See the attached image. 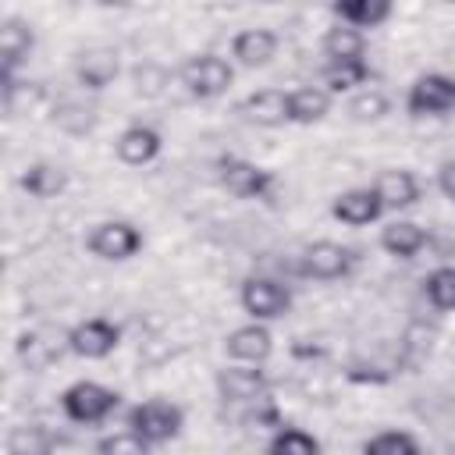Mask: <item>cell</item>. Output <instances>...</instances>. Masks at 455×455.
Returning a JSON list of instances; mask_svg holds the SVG:
<instances>
[{
  "label": "cell",
  "instance_id": "1",
  "mask_svg": "<svg viewBox=\"0 0 455 455\" xmlns=\"http://www.w3.org/2000/svg\"><path fill=\"white\" fill-rule=\"evenodd\" d=\"M117 402H121V395L96 380H78L60 395V409L75 423H100L117 409Z\"/></svg>",
  "mask_w": 455,
  "mask_h": 455
},
{
  "label": "cell",
  "instance_id": "2",
  "mask_svg": "<svg viewBox=\"0 0 455 455\" xmlns=\"http://www.w3.org/2000/svg\"><path fill=\"white\" fill-rule=\"evenodd\" d=\"M231 82H235V68L217 53H199L181 64V85L199 100H213L228 92Z\"/></svg>",
  "mask_w": 455,
  "mask_h": 455
},
{
  "label": "cell",
  "instance_id": "3",
  "mask_svg": "<svg viewBox=\"0 0 455 455\" xmlns=\"http://www.w3.org/2000/svg\"><path fill=\"white\" fill-rule=\"evenodd\" d=\"M181 423H185L181 409L171 405V402H164V398L139 402V405L128 412V427H132L142 441H149V444H164V441L178 437Z\"/></svg>",
  "mask_w": 455,
  "mask_h": 455
},
{
  "label": "cell",
  "instance_id": "4",
  "mask_svg": "<svg viewBox=\"0 0 455 455\" xmlns=\"http://www.w3.org/2000/svg\"><path fill=\"white\" fill-rule=\"evenodd\" d=\"M405 110H409L412 117H441V114H448V110H455V78H451V75H441V71L419 75V78L409 85Z\"/></svg>",
  "mask_w": 455,
  "mask_h": 455
},
{
  "label": "cell",
  "instance_id": "5",
  "mask_svg": "<svg viewBox=\"0 0 455 455\" xmlns=\"http://www.w3.org/2000/svg\"><path fill=\"white\" fill-rule=\"evenodd\" d=\"M291 306V291L270 277H249L242 284V309L259 323V320H277Z\"/></svg>",
  "mask_w": 455,
  "mask_h": 455
},
{
  "label": "cell",
  "instance_id": "6",
  "mask_svg": "<svg viewBox=\"0 0 455 455\" xmlns=\"http://www.w3.org/2000/svg\"><path fill=\"white\" fill-rule=\"evenodd\" d=\"M142 249V235L128 220H103L89 231V252L100 259H128Z\"/></svg>",
  "mask_w": 455,
  "mask_h": 455
},
{
  "label": "cell",
  "instance_id": "7",
  "mask_svg": "<svg viewBox=\"0 0 455 455\" xmlns=\"http://www.w3.org/2000/svg\"><path fill=\"white\" fill-rule=\"evenodd\" d=\"M220 185L238 199H259L270 192L274 178H270V171H263L242 156H224L220 160Z\"/></svg>",
  "mask_w": 455,
  "mask_h": 455
},
{
  "label": "cell",
  "instance_id": "8",
  "mask_svg": "<svg viewBox=\"0 0 455 455\" xmlns=\"http://www.w3.org/2000/svg\"><path fill=\"white\" fill-rule=\"evenodd\" d=\"M302 274L306 277H316V281H338L352 270V249L338 245V242H313L302 249V259H299Z\"/></svg>",
  "mask_w": 455,
  "mask_h": 455
},
{
  "label": "cell",
  "instance_id": "9",
  "mask_svg": "<svg viewBox=\"0 0 455 455\" xmlns=\"http://www.w3.org/2000/svg\"><path fill=\"white\" fill-rule=\"evenodd\" d=\"M117 341H121V334H117V327L110 320H82L68 334V348L75 355H82V359H103V355H110L117 348Z\"/></svg>",
  "mask_w": 455,
  "mask_h": 455
},
{
  "label": "cell",
  "instance_id": "10",
  "mask_svg": "<svg viewBox=\"0 0 455 455\" xmlns=\"http://www.w3.org/2000/svg\"><path fill=\"white\" fill-rule=\"evenodd\" d=\"M270 348H274V338H270V331L263 327V323H245V327H235L228 338H224V352L235 359V363H242V366H259V363H267V355H270Z\"/></svg>",
  "mask_w": 455,
  "mask_h": 455
},
{
  "label": "cell",
  "instance_id": "11",
  "mask_svg": "<svg viewBox=\"0 0 455 455\" xmlns=\"http://www.w3.org/2000/svg\"><path fill=\"white\" fill-rule=\"evenodd\" d=\"M270 380L259 366H228L217 373V391L224 402H263Z\"/></svg>",
  "mask_w": 455,
  "mask_h": 455
},
{
  "label": "cell",
  "instance_id": "12",
  "mask_svg": "<svg viewBox=\"0 0 455 455\" xmlns=\"http://www.w3.org/2000/svg\"><path fill=\"white\" fill-rule=\"evenodd\" d=\"M331 213L348 228H363L384 213V203L373 188H348L331 203Z\"/></svg>",
  "mask_w": 455,
  "mask_h": 455
},
{
  "label": "cell",
  "instance_id": "13",
  "mask_svg": "<svg viewBox=\"0 0 455 455\" xmlns=\"http://www.w3.org/2000/svg\"><path fill=\"white\" fill-rule=\"evenodd\" d=\"M242 117L259 124V128H277L288 121V92L281 89H259V92H249L242 100Z\"/></svg>",
  "mask_w": 455,
  "mask_h": 455
},
{
  "label": "cell",
  "instance_id": "14",
  "mask_svg": "<svg viewBox=\"0 0 455 455\" xmlns=\"http://www.w3.org/2000/svg\"><path fill=\"white\" fill-rule=\"evenodd\" d=\"M277 53V36L270 28H245L231 39V57L245 68H263Z\"/></svg>",
  "mask_w": 455,
  "mask_h": 455
},
{
  "label": "cell",
  "instance_id": "15",
  "mask_svg": "<svg viewBox=\"0 0 455 455\" xmlns=\"http://www.w3.org/2000/svg\"><path fill=\"white\" fill-rule=\"evenodd\" d=\"M32 46H36V36H32L28 25H21V21H14V18L4 21V25H0V75L11 78L14 68L32 53Z\"/></svg>",
  "mask_w": 455,
  "mask_h": 455
},
{
  "label": "cell",
  "instance_id": "16",
  "mask_svg": "<svg viewBox=\"0 0 455 455\" xmlns=\"http://www.w3.org/2000/svg\"><path fill=\"white\" fill-rule=\"evenodd\" d=\"M160 153V132L149 128V124H132L117 135V156L132 167H142L149 160H156Z\"/></svg>",
  "mask_w": 455,
  "mask_h": 455
},
{
  "label": "cell",
  "instance_id": "17",
  "mask_svg": "<svg viewBox=\"0 0 455 455\" xmlns=\"http://www.w3.org/2000/svg\"><path fill=\"white\" fill-rule=\"evenodd\" d=\"M75 75L85 89H103L117 78V53L107 50V46H96V50H85L75 64Z\"/></svg>",
  "mask_w": 455,
  "mask_h": 455
},
{
  "label": "cell",
  "instance_id": "18",
  "mask_svg": "<svg viewBox=\"0 0 455 455\" xmlns=\"http://www.w3.org/2000/svg\"><path fill=\"white\" fill-rule=\"evenodd\" d=\"M373 192L380 196L384 210H405V206H412L419 199V181L409 171H384L373 181Z\"/></svg>",
  "mask_w": 455,
  "mask_h": 455
},
{
  "label": "cell",
  "instance_id": "19",
  "mask_svg": "<svg viewBox=\"0 0 455 455\" xmlns=\"http://www.w3.org/2000/svg\"><path fill=\"white\" fill-rule=\"evenodd\" d=\"M331 14L341 25L373 28V25H380V21L391 18V4L387 0H338V4H331Z\"/></svg>",
  "mask_w": 455,
  "mask_h": 455
},
{
  "label": "cell",
  "instance_id": "20",
  "mask_svg": "<svg viewBox=\"0 0 455 455\" xmlns=\"http://www.w3.org/2000/svg\"><path fill=\"white\" fill-rule=\"evenodd\" d=\"M423 245H427V231L419 224H412V220H391L380 231V249L398 256V259H412Z\"/></svg>",
  "mask_w": 455,
  "mask_h": 455
},
{
  "label": "cell",
  "instance_id": "21",
  "mask_svg": "<svg viewBox=\"0 0 455 455\" xmlns=\"http://www.w3.org/2000/svg\"><path fill=\"white\" fill-rule=\"evenodd\" d=\"M327 110H331V92L327 89L306 85V89L288 92V121H295V124H313Z\"/></svg>",
  "mask_w": 455,
  "mask_h": 455
},
{
  "label": "cell",
  "instance_id": "22",
  "mask_svg": "<svg viewBox=\"0 0 455 455\" xmlns=\"http://www.w3.org/2000/svg\"><path fill=\"white\" fill-rule=\"evenodd\" d=\"M64 185H68V174L60 167H53V164H32L21 174V188L28 196H36V199H53V196L64 192Z\"/></svg>",
  "mask_w": 455,
  "mask_h": 455
},
{
  "label": "cell",
  "instance_id": "23",
  "mask_svg": "<svg viewBox=\"0 0 455 455\" xmlns=\"http://www.w3.org/2000/svg\"><path fill=\"white\" fill-rule=\"evenodd\" d=\"M363 50H366L363 32L352 28V25H334V28H327V36H323V53H327V60H363Z\"/></svg>",
  "mask_w": 455,
  "mask_h": 455
},
{
  "label": "cell",
  "instance_id": "24",
  "mask_svg": "<svg viewBox=\"0 0 455 455\" xmlns=\"http://www.w3.org/2000/svg\"><path fill=\"white\" fill-rule=\"evenodd\" d=\"M366 78H370L366 60H327V68H323V82L331 92H348V89L363 85Z\"/></svg>",
  "mask_w": 455,
  "mask_h": 455
},
{
  "label": "cell",
  "instance_id": "25",
  "mask_svg": "<svg viewBox=\"0 0 455 455\" xmlns=\"http://www.w3.org/2000/svg\"><path fill=\"white\" fill-rule=\"evenodd\" d=\"M267 455H320V441L299 427H281L274 437H270V448Z\"/></svg>",
  "mask_w": 455,
  "mask_h": 455
},
{
  "label": "cell",
  "instance_id": "26",
  "mask_svg": "<svg viewBox=\"0 0 455 455\" xmlns=\"http://www.w3.org/2000/svg\"><path fill=\"white\" fill-rule=\"evenodd\" d=\"M363 455H419V444L405 430H384L363 444Z\"/></svg>",
  "mask_w": 455,
  "mask_h": 455
},
{
  "label": "cell",
  "instance_id": "27",
  "mask_svg": "<svg viewBox=\"0 0 455 455\" xmlns=\"http://www.w3.org/2000/svg\"><path fill=\"white\" fill-rule=\"evenodd\" d=\"M50 434L39 427H14L7 434V455H50Z\"/></svg>",
  "mask_w": 455,
  "mask_h": 455
},
{
  "label": "cell",
  "instance_id": "28",
  "mask_svg": "<svg viewBox=\"0 0 455 455\" xmlns=\"http://www.w3.org/2000/svg\"><path fill=\"white\" fill-rule=\"evenodd\" d=\"M423 288L437 309H455V267H437Z\"/></svg>",
  "mask_w": 455,
  "mask_h": 455
},
{
  "label": "cell",
  "instance_id": "29",
  "mask_svg": "<svg viewBox=\"0 0 455 455\" xmlns=\"http://www.w3.org/2000/svg\"><path fill=\"white\" fill-rule=\"evenodd\" d=\"M387 96L380 92V89H363V92H355L352 96V103H348V114L355 117V121H380L384 114H387Z\"/></svg>",
  "mask_w": 455,
  "mask_h": 455
},
{
  "label": "cell",
  "instance_id": "30",
  "mask_svg": "<svg viewBox=\"0 0 455 455\" xmlns=\"http://www.w3.org/2000/svg\"><path fill=\"white\" fill-rule=\"evenodd\" d=\"M96 451L100 455H149V441H142L135 430H117V434H107Z\"/></svg>",
  "mask_w": 455,
  "mask_h": 455
},
{
  "label": "cell",
  "instance_id": "31",
  "mask_svg": "<svg viewBox=\"0 0 455 455\" xmlns=\"http://www.w3.org/2000/svg\"><path fill=\"white\" fill-rule=\"evenodd\" d=\"M437 185H441V192L455 203V160H448V164L437 171Z\"/></svg>",
  "mask_w": 455,
  "mask_h": 455
}]
</instances>
